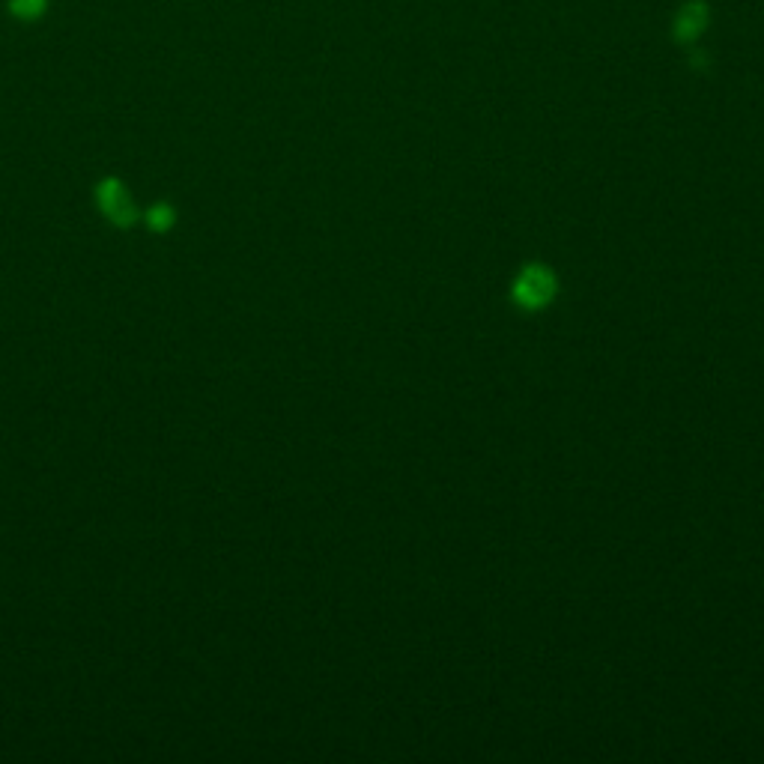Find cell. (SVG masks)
<instances>
[{
	"label": "cell",
	"mask_w": 764,
	"mask_h": 764,
	"mask_svg": "<svg viewBox=\"0 0 764 764\" xmlns=\"http://www.w3.org/2000/svg\"><path fill=\"white\" fill-rule=\"evenodd\" d=\"M553 290H556V281L550 272L544 269H526L520 275V281L514 284V296L523 308H541L553 299Z\"/></svg>",
	"instance_id": "6da1fadb"
},
{
	"label": "cell",
	"mask_w": 764,
	"mask_h": 764,
	"mask_svg": "<svg viewBox=\"0 0 764 764\" xmlns=\"http://www.w3.org/2000/svg\"><path fill=\"white\" fill-rule=\"evenodd\" d=\"M9 9L15 18H36L45 9V0H12Z\"/></svg>",
	"instance_id": "7a4b0ae2"
}]
</instances>
